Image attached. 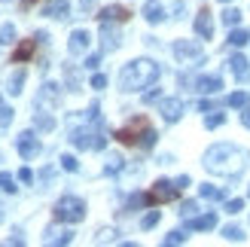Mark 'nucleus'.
Here are the masks:
<instances>
[{
	"label": "nucleus",
	"instance_id": "f257e3e1",
	"mask_svg": "<svg viewBox=\"0 0 250 247\" xmlns=\"http://www.w3.org/2000/svg\"><path fill=\"white\" fill-rule=\"evenodd\" d=\"M210 174H220V177H238L241 171L250 165V153L244 146H235V144H214L210 150L205 153V162H202Z\"/></svg>",
	"mask_w": 250,
	"mask_h": 247
},
{
	"label": "nucleus",
	"instance_id": "f03ea898",
	"mask_svg": "<svg viewBox=\"0 0 250 247\" xmlns=\"http://www.w3.org/2000/svg\"><path fill=\"white\" fill-rule=\"evenodd\" d=\"M162 67L156 64L153 58H134L122 67L119 73V89L122 92H137V89H149L156 80H159Z\"/></svg>",
	"mask_w": 250,
	"mask_h": 247
},
{
	"label": "nucleus",
	"instance_id": "7ed1b4c3",
	"mask_svg": "<svg viewBox=\"0 0 250 247\" xmlns=\"http://www.w3.org/2000/svg\"><path fill=\"white\" fill-rule=\"evenodd\" d=\"M70 144L77 150H104L107 146V131L101 122H95V128H70Z\"/></svg>",
	"mask_w": 250,
	"mask_h": 247
},
{
	"label": "nucleus",
	"instance_id": "20e7f679",
	"mask_svg": "<svg viewBox=\"0 0 250 247\" xmlns=\"http://www.w3.org/2000/svg\"><path fill=\"white\" fill-rule=\"evenodd\" d=\"M85 217V202L77 199V195H64V199H58L55 205V220L58 223H80Z\"/></svg>",
	"mask_w": 250,
	"mask_h": 247
},
{
	"label": "nucleus",
	"instance_id": "39448f33",
	"mask_svg": "<svg viewBox=\"0 0 250 247\" xmlns=\"http://www.w3.org/2000/svg\"><path fill=\"white\" fill-rule=\"evenodd\" d=\"M174 55H177L180 61H192V64H198V61L205 58V49L198 40H177L174 43Z\"/></svg>",
	"mask_w": 250,
	"mask_h": 247
},
{
	"label": "nucleus",
	"instance_id": "423d86ee",
	"mask_svg": "<svg viewBox=\"0 0 250 247\" xmlns=\"http://www.w3.org/2000/svg\"><path fill=\"white\" fill-rule=\"evenodd\" d=\"M149 125H146V119L144 116H137V119H131L125 128H119L116 131V141H122V144H141V138H144V131H146Z\"/></svg>",
	"mask_w": 250,
	"mask_h": 247
},
{
	"label": "nucleus",
	"instance_id": "0eeeda50",
	"mask_svg": "<svg viewBox=\"0 0 250 247\" xmlns=\"http://www.w3.org/2000/svg\"><path fill=\"white\" fill-rule=\"evenodd\" d=\"M16 146H19V153L21 159H34V156H40V141H37V134L34 131H21L19 138H16Z\"/></svg>",
	"mask_w": 250,
	"mask_h": 247
},
{
	"label": "nucleus",
	"instance_id": "6e6552de",
	"mask_svg": "<svg viewBox=\"0 0 250 247\" xmlns=\"http://www.w3.org/2000/svg\"><path fill=\"white\" fill-rule=\"evenodd\" d=\"M101 46H104V52H116L122 46V34L119 28H113V21H101Z\"/></svg>",
	"mask_w": 250,
	"mask_h": 247
},
{
	"label": "nucleus",
	"instance_id": "1a4fd4ad",
	"mask_svg": "<svg viewBox=\"0 0 250 247\" xmlns=\"http://www.w3.org/2000/svg\"><path fill=\"white\" fill-rule=\"evenodd\" d=\"M177 192H180L177 183H171V180H156V186L149 189V199H153V202H171V199H177Z\"/></svg>",
	"mask_w": 250,
	"mask_h": 247
},
{
	"label": "nucleus",
	"instance_id": "9d476101",
	"mask_svg": "<svg viewBox=\"0 0 250 247\" xmlns=\"http://www.w3.org/2000/svg\"><path fill=\"white\" fill-rule=\"evenodd\" d=\"M159 113H162V119H165V122H177L183 116V101H180V98H162Z\"/></svg>",
	"mask_w": 250,
	"mask_h": 247
},
{
	"label": "nucleus",
	"instance_id": "9b49d317",
	"mask_svg": "<svg viewBox=\"0 0 250 247\" xmlns=\"http://www.w3.org/2000/svg\"><path fill=\"white\" fill-rule=\"evenodd\" d=\"M58 98H61L58 85H55V82H46L43 89H40V95H37V110H49V107H58Z\"/></svg>",
	"mask_w": 250,
	"mask_h": 247
},
{
	"label": "nucleus",
	"instance_id": "f8f14e48",
	"mask_svg": "<svg viewBox=\"0 0 250 247\" xmlns=\"http://www.w3.org/2000/svg\"><path fill=\"white\" fill-rule=\"evenodd\" d=\"M89 43H92V37H89V31H73L70 34V40H67V52L70 55H83L85 49H89Z\"/></svg>",
	"mask_w": 250,
	"mask_h": 247
},
{
	"label": "nucleus",
	"instance_id": "ddd939ff",
	"mask_svg": "<svg viewBox=\"0 0 250 247\" xmlns=\"http://www.w3.org/2000/svg\"><path fill=\"white\" fill-rule=\"evenodd\" d=\"M43 16H49V19H67L70 16V0H46V3H43Z\"/></svg>",
	"mask_w": 250,
	"mask_h": 247
},
{
	"label": "nucleus",
	"instance_id": "4468645a",
	"mask_svg": "<svg viewBox=\"0 0 250 247\" xmlns=\"http://www.w3.org/2000/svg\"><path fill=\"white\" fill-rule=\"evenodd\" d=\"M229 70H232V77L238 80V82H247L250 80V61L244 55H232L229 58Z\"/></svg>",
	"mask_w": 250,
	"mask_h": 247
},
{
	"label": "nucleus",
	"instance_id": "2eb2a0df",
	"mask_svg": "<svg viewBox=\"0 0 250 247\" xmlns=\"http://www.w3.org/2000/svg\"><path fill=\"white\" fill-rule=\"evenodd\" d=\"M195 34L202 37V40H210V37H214V21H210V12L208 9H202L195 16Z\"/></svg>",
	"mask_w": 250,
	"mask_h": 247
},
{
	"label": "nucleus",
	"instance_id": "dca6fc26",
	"mask_svg": "<svg viewBox=\"0 0 250 247\" xmlns=\"http://www.w3.org/2000/svg\"><path fill=\"white\" fill-rule=\"evenodd\" d=\"M223 89V80L217 77V73H214V77H198L195 80V92H202V95H217Z\"/></svg>",
	"mask_w": 250,
	"mask_h": 247
},
{
	"label": "nucleus",
	"instance_id": "f3484780",
	"mask_svg": "<svg viewBox=\"0 0 250 247\" xmlns=\"http://www.w3.org/2000/svg\"><path fill=\"white\" fill-rule=\"evenodd\" d=\"M98 19H101V21H128V19H131V12L116 3V6H104Z\"/></svg>",
	"mask_w": 250,
	"mask_h": 247
},
{
	"label": "nucleus",
	"instance_id": "a211bd4d",
	"mask_svg": "<svg viewBox=\"0 0 250 247\" xmlns=\"http://www.w3.org/2000/svg\"><path fill=\"white\" fill-rule=\"evenodd\" d=\"M217 226V214H205V217H186V229L202 232V229H214Z\"/></svg>",
	"mask_w": 250,
	"mask_h": 247
},
{
	"label": "nucleus",
	"instance_id": "6ab92c4d",
	"mask_svg": "<svg viewBox=\"0 0 250 247\" xmlns=\"http://www.w3.org/2000/svg\"><path fill=\"white\" fill-rule=\"evenodd\" d=\"M144 19L149 24H159L162 19H165V6H162L159 0H146V3H144Z\"/></svg>",
	"mask_w": 250,
	"mask_h": 247
},
{
	"label": "nucleus",
	"instance_id": "aec40b11",
	"mask_svg": "<svg viewBox=\"0 0 250 247\" xmlns=\"http://www.w3.org/2000/svg\"><path fill=\"white\" fill-rule=\"evenodd\" d=\"M73 241V232L70 229H58V226H49L46 229V244H70Z\"/></svg>",
	"mask_w": 250,
	"mask_h": 247
},
{
	"label": "nucleus",
	"instance_id": "412c9836",
	"mask_svg": "<svg viewBox=\"0 0 250 247\" xmlns=\"http://www.w3.org/2000/svg\"><path fill=\"white\" fill-rule=\"evenodd\" d=\"M122 165H125V159H122L119 153H107V162H104V171H107V174H119Z\"/></svg>",
	"mask_w": 250,
	"mask_h": 247
},
{
	"label": "nucleus",
	"instance_id": "4be33fe9",
	"mask_svg": "<svg viewBox=\"0 0 250 247\" xmlns=\"http://www.w3.org/2000/svg\"><path fill=\"white\" fill-rule=\"evenodd\" d=\"M34 46H37V40H24V43L16 49V55H12V58H16V64H21V61H28V58L34 55Z\"/></svg>",
	"mask_w": 250,
	"mask_h": 247
},
{
	"label": "nucleus",
	"instance_id": "5701e85b",
	"mask_svg": "<svg viewBox=\"0 0 250 247\" xmlns=\"http://www.w3.org/2000/svg\"><path fill=\"white\" fill-rule=\"evenodd\" d=\"M64 80H67V89L70 92H80L83 89V85H80V73H77L73 64H64Z\"/></svg>",
	"mask_w": 250,
	"mask_h": 247
},
{
	"label": "nucleus",
	"instance_id": "b1692460",
	"mask_svg": "<svg viewBox=\"0 0 250 247\" xmlns=\"http://www.w3.org/2000/svg\"><path fill=\"white\" fill-rule=\"evenodd\" d=\"M34 128H37V131H52V128H55V119L49 116V113H37V116H34Z\"/></svg>",
	"mask_w": 250,
	"mask_h": 247
},
{
	"label": "nucleus",
	"instance_id": "393cba45",
	"mask_svg": "<svg viewBox=\"0 0 250 247\" xmlns=\"http://www.w3.org/2000/svg\"><path fill=\"white\" fill-rule=\"evenodd\" d=\"M198 192H202V199H208V202H220V199H223V189H220V186H210V183L198 186Z\"/></svg>",
	"mask_w": 250,
	"mask_h": 247
},
{
	"label": "nucleus",
	"instance_id": "a878e982",
	"mask_svg": "<svg viewBox=\"0 0 250 247\" xmlns=\"http://www.w3.org/2000/svg\"><path fill=\"white\" fill-rule=\"evenodd\" d=\"M223 122H226V113H220V110H210L205 116V128H220Z\"/></svg>",
	"mask_w": 250,
	"mask_h": 247
},
{
	"label": "nucleus",
	"instance_id": "bb28decb",
	"mask_svg": "<svg viewBox=\"0 0 250 247\" xmlns=\"http://www.w3.org/2000/svg\"><path fill=\"white\" fill-rule=\"evenodd\" d=\"M16 43V24H0V46Z\"/></svg>",
	"mask_w": 250,
	"mask_h": 247
},
{
	"label": "nucleus",
	"instance_id": "cd10ccee",
	"mask_svg": "<svg viewBox=\"0 0 250 247\" xmlns=\"http://www.w3.org/2000/svg\"><path fill=\"white\" fill-rule=\"evenodd\" d=\"M183 241H186V232H183V229H174V232H168V235L162 238V244H165V247H174V244H183Z\"/></svg>",
	"mask_w": 250,
	"mask_h": 247
},
{
	"label": "nucleus",
	"instance_id": "c85d7f7f",
	"mask_svg": "<svg viewBox=\"0 0 250 247\" xmlns=\"http://www.w3.org/2000/svg\"><path fill=\"white\" fill-rule=\"evenodd\" d=\"M244 43H250V31L238 28V31H232V34H229V46H244Z\"/></svg>",
	"mask_w": 250,
	"mask_h": 247
},
{
	"label": "nucleus",
	"instance_id": "c756f323",
	"mask_svg": "<svg viewBox=\"0 0 250 247\" xmlns=\"http://www.w3.org/2000/svg\"><path fill=\"white\" fill-rule=\"evenodd\" d=\"M21 85H24V70H16V73L9 77V95H19Z\"/></svg>",
	"mask_w": 250,
	"mask_h": 247
},
{
	"label": "nucleus",
	"instance_id": "7c9ffc66",
	"mask_svg": "<svg viewBox=\"0 0 250 247\" xmlns=\"http://www.w3.org/2000/svg\"><path fill=\"white\" fill-rule=\"evenodd\" d=\"M250 104V95L247 92H232L229 95V107H247Z\"/></svg>",
	"mask_w": 250,
	"mask_h": 247
},
{
	"label": "nucleus",
	"instance_id": "2f4dec72",
	"mask_svg": "<svg viewBox=\"0 0 250 247\" xmlns=\"http://www.w3.org/2000/svg\"><path fill=\"white\" fill-rule=\"evenodd\" d=\"M223 238L226 241H244V232L238 226H223Z\"/></svg>",
	"mask_w": 250,
	"mask_h": 247
},
{
	"label": "nucleus",
	"instance_id": "473e14b6",
	"mask_svg": "<svg viewBox=\"0 0 250 247\" xmlns=\"http://www.w3.org/2000/svg\"><path fill=\"white\" fill-rule=\"evenodd\" d=\"M9 122H12V107H6L3 98H0V128H6Z\"/></svg>",
	"mask_w": 250,
	"mask_h": 247
},
{
	"label": "nucleus",
	"instance_id": "72a5a7b5",
	"mask_svg": "<svg viewBox=\"0 0 250 247\" xmlns=\"http://www.w3.org/2000/svg\"><path fill=\"white\" fill-rule=\"evenodd\" d=\"M238 21H241V12H238V9H226V12H223V24H229V28H235Z\"/></svg>",
	"mask_w": 250,
	"mask_h": 247
},
{
	"label": "nucleus",
	"instance_id": "f704fd0d",
	"mask_svg": "<svg viewBox=\"0 0 250 247\" xmlns=\"http://www.w3.org/2000/svg\"><path fill=\"white\" fill-rule=\"evenodd\" d=\"M116 235H119V232L116 229H101V232H98V244H107V241H116Z\"/></svg>",
	"mask_w": 250,
	"mask_h": 247
},
{
	"label": "nucleus",
	"instance_id": "c9c22d12",
	"mask_svg": "<svg viewBox=\"0 0 250 247\" xmlns=\"http://www.w3.org/2000/svg\"><path fill=\"white\" fill-rule=\"evenodd\" d=\"M159 217H162L159 211H149V214H146V217L141 220V229H153V226L159 223Z\"/></svg>",
	"mask_w": 250,
	"mask_h": 247
},
{
	"label": "nucleus",
	"instance_id": "e433bc0d",
	"mask_svg": "<svg viewBox=\"0 0 250 247\" xmlns=\"http://www.w3.org/2000/svg\"><path fill=\"white\" fill-rule=\"evenodd\" d=\"M58 162H61V168H64V171H80V162L73 156H61Z\"/></svg>",
	"mask_w": 250,
	"mask_h": 247
},
{
	"label": "nucleus",
	"instance_id": "4c0bfd02",
	"mask_svg": "<svg viewBox=\"0 0 250 247\" xmlns=\"http://www.w3.org/2000/svg\"><path fill=\"white\" fill-rule=\"evenodd\" d=\"M0 189H3V192H16V180H12V174H0Z\"/></svg>",
	"mask_w": 250,
	"mask_h": 247
},
{
	"label": "nucleus",
	"instance_id": "58836bf2",
	"mask_svg": "<svg viewBox=\"0 0 250 247\" xmlns=\"http://www.w3.org/2000/svg\"><path fill=\"white\" fill-rule=\"evenodd\" d=\"M149 202H153L149 195H141V192H137V195H131V199H128V207H144V205H149Z\"/></svg>",
	"mask_w": 250,
	"mask_h": 247
},
{
	"label": "nucleus",
	"instance_id": "ea45409f",
	"mask_svg": "<svg viewBox=\"0 0 250 247\" xmlns=\"http://www.w3.org/2000/svg\"><path fill=\"white\" fill-rule=\"evenodd\" d=\"M195 211H198L195 202H183V205H180V217H183V220H186V217H195Z\"/></svg>",
	"mask_w": 250,
	"mask_h": 247
},
{
	"label": "nucleus",
	"instance_id": "a19ab883",
	"mask_svg": "<svg viewBox=\"0 0 250 247\" xmlns=\"http://www.w3.org/2000/svg\"><path fill=\"white\" fill-rule=\"evenodd\" d=\"M156 138H159V134H156L153 128H146V131H144V138H141V146H146V150H149V146L156 144Z\"/></svg>",
	"mask_w": 250,
	"mask_h": 247
},
{
	"label": "nucleus",
	"instance_id": "79ce46f5",
	"mask_svg": "<svg viewBox=\"0 0 250 247\" xmlns=\"http://www.w3.org/2000/svg\"><path fill=\"white\" fill-rule=\"evenodd\" d=\"M241 207H244V202H241V199H232V202H226V211H229V214H238Z\"/></svg>",
	"mask_w": 250,
	"mask_h": 247
},
{
	"label": "nucleus",
	"instance_id": "37998d69",
	"mask_svg": "<svg viewBox=\"0 0 250 247\" xmlns=\"http://www.w3.org/2000/svg\"><path fill=\"white\" fill-rule=\"evenodd\" d=\"M104 85H107V77H104V73H95V77H92V89H104Z\"/></svg>",
	"mask_w": 250,
	"mask_h": 247
},
{
	"label": "nucleus",
	"instance_id": "c03bdc74",
	"mask_svg": "<svg viewBox=\"0 0 250 247\" xmlns=\"http://www.w3.org/2000/svg\"><path fill=\"white\" fill-rule=\"evenodd\" d=\"M98 64H101V55H89V58H85V67H89V70H95Z\"/></svg>",
	"mask_w": 250,
	"mask_h": 247
},
{
	"label": "nucleus",
	"instance_id": "a18cd8bd",
	"mask_svg": "<svg viewBox=\"0 0 250 247\" xmlns=\"http://www.w3.org/2000/svg\"><path fill=\"white\" fill-rule=\"evenodd\" d=\"M95 6H98V0H80V9L83 12H92Z\"/></svg>",
	"mask_w": 250,
	"mask_h": 247
},
{
	"label": "nucleus",
	"instance_id": "49530a36",
	"mask_svg": "<svg viewBox=\"0 0 250 247\" xmlns=\"http://www.w3.org/2000/svg\"><path fill=\"white\" fill-rule=\"evenodd\" d=\"M19 180H21V183H31V180H34L31 168H21V171H19Z\"/></svg>",
	"mask_w": 250,
	"mask_h": 247
},
{
	"label": "nucleus",
	"instance_id": "de8ad7c7",
	"mask_svg": "<svg viewBox=\"0 0 250 247\" xmlns=\"http://www.w3.org/2000/svg\"><path fill=\"white\" fill-rule=\"evenodd\" d=\"M183 12H186V3L180 0V3H174V19H183Z\"/></svg>",
	"mask_w": 250,
	"mask_h": 247
},
{
	"label": "nucleus",
	"instance_id": "09e8293b",
	"mask_svg": "<svg viewBox=\"0 0 250 247\" xmlns=\"http://www.w3.org/2000/svg\"><path fill=\"white\" fill-rule=\"evenodd\" d=\"M6 244H24V238H21V232L16 229V232H12V238H6Z\"/></svg>",
	"mask_w": 250,
	"mask_h": 247
},
{
	"label": "nucleus",
	"instance_id": "8fccbe9b",
	"mask_svg": "<svg viewBox=\"0 0 250 247\" xmlns=\"http://www.w3.org/2000/svg\"><path fill=\"white\" fill-rule=\"evenodd\" d=\"M144 101H146V104H153V101H159V89H156V92H146V95H144Z\"/></svg>",
	"mask_w": 250,
	"mask_h": 247
},
{
	"label": "nucleus",
	"instance_id": "3c124183",
	"mask_svg": "<svg viewBox=\"0 0 250 247\" xmlns=\"http://www.w3.org/2000/svg\"><path fill=\"white\" fill-rule=\"evenodd\" d=\"M174 183H177L180 189H186V186H189V174H183V177H177V180H174Z\"/></svg>",
	"mask_w": 250,
	"mask_h": 247
},
{
	"label": "nucleus",
	"instance_id": "603ef678",
	"mask_svg": "<svg viewBox=\"0 0 250 247\" xmlns=\"http://www.w3.org/2000/svg\"><path fill=\"white\" fill-rule=\"evenodd\" d=\"M241 122H244V125H247V128H250V104H247V107H244V113H241Z\"/></svg>",
	"mask_w": 250,
	"mask_h": 247
},
{
	"label": "nucleus",
	"instance_id": "864d4df0",
	"mask_svg": "<svg viewBox=\"0 0 250 247\" xmlns=\"http://www.w3.org/2000/svg\"><path fill=\"white\" fill-rule=\"evenodd\" d=\"M31 3H34V0H24V6H31Z\"/></svg>",
	"mask_w": 250,
	"mask_h": 247
},
{
	"label": "nucleus",
	"instance_id": "5fc2aeb1",
	"mask_svg": "<svg viewBox=\"0 0 250 247\" xmlns=\"http://www.w3.org/2000/svg\"><path fill=\"white\" fill-rule=\"evenodd\" d=\"M226 3H229V0H226Z\"/></svg>",
	"mask_w": 250,
	"mask_h": 247
}]
</instances>
